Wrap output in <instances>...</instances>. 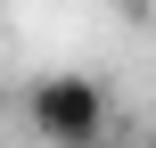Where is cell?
<instances>
[{
  "label": "cell",
  "mask_w": 156,
  "mask_h": 148,
  "mask_svg": "<svg viewBox=\"0 0 156 148\" xmlns=\"http://www.w3.org/2000/svg\"><path fill=\"white\" fill-rule=\"evenodd\" d=\"M25 115H33V132L49 148H99V132H107V91L90 74H41L25 91Z\"/></svg>",
  "instance_id": "6da1fadb"
},
{
  "label": "cell",
  "mask_w": 156,
  "mask_h": 148,
  "mask_svg": "<svg viewBox=\"0 0 156 148\" xmlns=\"http://www.w3.org/2000/svg\"><path fill=\"white\" fill-rule=\"evenodd\" d=\"M140 148H156V132H148V140H140Z\"/></svg>",
  "instance_id": "7a4b0ae2"
}]
</instances>
